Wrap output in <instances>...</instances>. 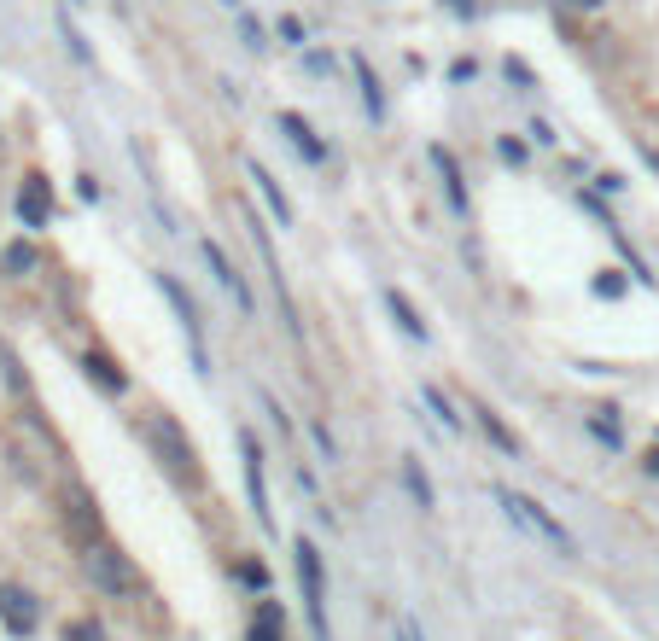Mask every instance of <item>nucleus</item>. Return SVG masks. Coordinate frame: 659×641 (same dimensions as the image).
<instances>
[{"instance_id":"7","label":"nucleus","mask_w":659,"mask_h":641,"mask_svg":"<svg viewBox=\"0 0 659 641\" xmlns=\"http://www.w3.org/2000/svg\"><path fill=\"white\" fill-rule=\"evenodd\" d=\"M0 624H6L12 636H35V624H41V607H35L30 589H0Z\"/></svg>"},{"instance_id":"25","label":"nucleus","mask_w":659,"mask_h":641,"mask_svg":"<svg viewBox=\"0 0 659 641\" xmlns=\"http://www.w3.org/2000/svg\"><path fill=\"white\" fill-rule=\"evenodd\" d=\"M508 82H520V88H531V65H520V59H508Z\"/></svg>"},{"instance_id":"30","label":"nucleus","mask_w":659,"mask_h":641,"mask_svg":"<svg viewBox=\"0 0 659 641\" xmlns=\"http://www.w3.org/2000/svg\"><path fill=\"white\" fill-rule=\"evenodd\" d=\"M222 6H228V12H234V18H240V12H245V0H222Z\"/></svg>"},{"instance_id":"1","label":"nucleus","mask_w":659,"mask_h":641,"mask_svg":"<svg viewBox=\"0 0 659 641\" xmlns=\"http://www.w3.org/2000/svg\"><path fill=\"white\" fill-rule=\"evenodd\" d=\"M490 496H496V507H502V513H508V519L520 525L525 537L549 542V548H555L560 560H578V542H572V531H566V525H560V519H555V513H549L543 502H531V496H520V490H508V484H496Z\"/></svg>"},{"instance_id":"29","label":"nucleus","mask_w":659,"mask_h":641,"mask_svg":"<svg viewBox=\"0 0 659 641\" xmlns=\"http://www.w3.org/2000/svg\"><path fill=\"white\" fill-rule=\"evenodd\" d=\"M648 473H654V478H659V449H648Z\"/></svg>"},{"instance_id":"31","label":"nucleus","mask_w":659,"mask_h":641,"mask_svg":"<svg viewBox=\"0 0 659 641\" xmlns=\"http://www.w3.org/2000/svg\"><path fill=\"white\" fill-rule=\"evenodd\" d=\"M566 6H584V12H590V6H601V0H566Z\"/></svg>"},{"instance_id":"14","label":"nucleus","mask_w":659,"mask_h":641,"mask_svg":"<svg viewBox=\"0 0 659 641\" xmlns=\"http://www.w3.org/2000/svg\"><path fill=\"white\" fill-rule=\"evenodd\" d=\"M473 420H479V432H485V438L496 443L502 455H520V438H514V432H508V426H502V420H496L485 403H473Z\"/></svg>"},{"instance_id":"9","label":"nucleus","mask_w":659,"mask_h":641,"mask_svg":"<svg viewBox=\"0 0 659 641\" xmlns=\"http://www.w3.org/2000/svg\"><path fill=\"white\" fill-rule=\"evenodd\" d=\"M245 175H251V187H257V199H263V210L275 216L280 228H292V199L280 193V181L269 175V169L257 164V158H245Z\"/></svg>"},{"instance_id":"28","label":"nucleus","mask_w":659,"mask_h":641,"mask_svg":"<svg viewBox=\"0 0 659 641\" xmlns=\"http://www.w3.org/2000/svg\"><path fill=\"white\" fill-rule=\"evenodd\" d=\"M444 6H450L455 18H467V12H473V0H444Z\"/></svg>"},{"instance_id":"15","label":"nucleus","mask_w":659,"mask_h":641,"mask_svg":"<svg viewBox=\"0 0 659 641\" xmlns=\"http://www.w3.org/2000/svg\"><path fill=\"white\" fill-rule=\"evenodd\" d=\"M350 70H356V82H362V105H368V117H385V94H380V82H374V65L356 53V59H350Z\"/></svg>"},{"instance_id":"6","label":"nucleus","mask_w":659,"mask_h":641,"mask_svg":"<svg viewBox=\"0 0 659 641\" xmlns=\"http://www.w3.org/2000/svg\"><path fill=\"white\" fill-rule=\"evenodd\" d=\"M240 449H245V496H251V513L263 531H275V507H269V490H263V449L251 432H240Z\"/></svg>"},{"instance_id":"20","label":"nucleus","mask_w":659,"mask_h":641,"mask_svg":"<svg viewBox=\"0 0 659 641\" xmlns=\"http://www.w3.org/2000/svg\"><path fill=\"white\" fill-rule=\"evenodd\" d=\"M0 269H6V274H30L35 269V251H30V245H6V251H0Z\"/></svg>"},{"instance_id":"5","label":"nucleus","mask_w":659,"mask_h":641,"mask_svg":"<svg viewBox=\"0 0 659 641\" xmlns=\"http://www.w3.org/2000/svg\"><path fill=\"white\" fill-rule=\"evenodd\" d=\"M158 292H164V298H170L175 321H181V333H187V344H193V368H199V373H210L205 327H199V309H193V298H187V292H181V280H175V274H158Z\"/></svg>"},{"instance_id":"22","label":"nucleus","mask_w":659,"mask_h":641,"mask_svg":"<svg viewBox=\"0 0 659 641\" xmlns=\"http://www.w3.org/2000/svg\"><path fill=\"white\" fill-rule=\"evenodd\" d=\"M310 438H315V449H321V461L333 467V461H339V443H333V432H327V426H310Z\"/></svg>"},{"instance_id":"13","label":"nucleus","mask_w":659,"mask_h":641,"mask_svg":"<svg viewBox=\"0 0 659 641\" xmlns=\"http://www.w3.org/2000/svg\"><path fill=\"white\" fill-rule=\"evenodd\" d=\"M82 373L100 385L105 397H123V391H129V379L117 373V362H111V356H100V350H88V356H82Z\"/></svg>"},{"instance_id":"2","label":"nucleus","mask_w":659,"mask_h":641,"mask_svg":"<svg viewBox=\"0 0 659 641\" xmlns=\"http://www.w3.org/2000/svg\"><path fill=\"white\" fill-rule=\"evenodd\" d=\"M292 560H298V589H304V612H310V630L315 641H333L327 630V583H321V548L310 537L292 542Z\"/></svg>"},{"instance_id":"21","label":"nucleus","mask_w":659,"mask_h":641,"mask_svg":"<svg viewBox=\"0 0 659 641\" xmlns=\"http://www.w3.org/2000/svg\"><path fill=\"white\" fill-rule=\"evenodd\" d=\"M607 414H613V408H601V414H590V432L601 443H607V449H619V420H607Z\"/></svg>"},{"instance_id":"3","label":"nucleus","mask_w":659,"mask_h":641,"mask_svg":"<svg viewBox=\"0 0 659 641\" xmlns=\"http://www.w3.org/2000/svg\"><path fill=\"white\" fill-rule=\"evenodd\" d=\"M88 577H94V589L117 595V601L140 595V572H135V560H129L123 548H111V542H94V548H88Z\"/></svg>"},{"instance_id":"10","label":"nucleus","mask_w":659,"mask_h":641,"mask_svg":"<svg viewBox=\"0 0 659 641\" xmlns=\"http://www.w3.org/2000/svg\"><path fill=\"white\" fill-rule=\"evenodd\" d=\"M47 216H53V187L41 175H24V187H18V222L24 228H47Z\"/></svg>"},{"instance_id":"18","label":"nucleus","mask_w":659,"mask_h":641,"mask_svg":"<svg viewBox=\"0 0 659 641\" xmlns=\"http://www.w3.org/2000/svg\"><path fill=\"white\" fill-rule=\"evenodd\" d=\"M251 641H286V618H280L275 601L257 607V618H251Z\"/></svg>"},{"instance_id":"32","label":"nucleus","mask_w":659,"mask_h":641,"mask_svg":"<svg viewBox=\"0 0 659 641\" xmlns=\"http://www.w3.org/2000/svg\"><path fill=\"white\" fill-rule=\"evenodd\" d=\"M111 6H117V12H123V0H111Z\"/></svg>"},{"instance_id":"16","label":"nucleus","mask_w":659,"mask_h":641,"mask_svg":"<svg viewBox=\"0 0 659 641\" xmlns=\"http://www.w3.org/2000/svg\"><path fill=\"white\" fill-rule=\"evenodd\" d=\"M385 309H391V321L403 327V338H426V321L415 315V304H409L403 292H385Z\"/></svg>"},{"instance_id":"11","label":"nucleus","mask_w":659,"mask_h":641,"mask_svg":"<svg viewBox=\"0 0 659 641\" xmlns=\"http://www.w3.org/2000/svg\"><path fill=\"white\" fill-rule=\"evenodd\" d=\"M426 158H432L438 181H444V199H450V210H455V216H467V187H461V169H455V158L444 152V146H426Z\"/></svg>"},{"instance_id":"27","label":"nucleus","mask_w":659,"mask_h":641,"mask_svg":"<svg viewBox=\"0 0 659 641\" xmlns=\"http://www.w3.org/2000/svg\"><path fill=\"white\" fill-rule=\"evenodd\" d=\"M397 641H420V624H415V618H397Z\"/></svg>"},{"instance_id":"23","label":"nucleus","mask_w":659,"mask_h":641,"mask_svg":"<svg viewBox=\"0 0 659 641\" xmlns=\"http://www.w3.org/2000/svg\"><path fill=\"white\" fill-rule=\"evenodd\" d=\"M619 292H625V280H619L613 269H601V274H595V298H619Z\"/></svg>"},{"instance_id":"4","label":"nucleus","mask_w":659,"mask_h":641,"mask_svg":"<svg viewBox=\"0 0 659 641\" xmlns=\"http://www.w3.org/2000/svg\"><path fill=\"white\" fill-rule=\"evenodd\" d=\"M146 438H152V449L164 455L170 478H193V473H199V449L187 443V432L175 426L170 414H152V420H146Z\"/></svg>"},{"instance_id":"17","label":"nucleus","mask_w":659,"mask_h":641,"mask_svg":"<svg viewBox=\"0 0 659 641\" xmlns=\"http://www.w3.org/2000/svg\"><path fill=\"white\" fill-rule=\"evenodd\" d=\"M403 484H409V496L420 502V513H426V507H438V496H432V478L420 473V455H403Z\"/></svg>"},{"instance_id":"8","label":"nucleus","mask_w":659,"mask_h":641,"mask_svg":"<svg viewBox=\"0 0 659 641\" xmlns=\"http://www.w3.org/2000/svg\"><path fill=\"white\" fill-rule=\"evenodd\" d=\"M199 251H205V263H210V274H216V286H222V292H234V304L245 309V315H251V309H257V298H251V286H245V274L234 269V263H228V257H222V245H199Z\"/></svg>"},{"instance_id":"12","label":"nucleus","mask_w":659,"mask_h":641,"mask_svg":"<svg viewBox=\"0 0 659 641\" xmlns=\"http://www.w3.org/2000/svg\"><path fill=\"white\" fill-rule=\"evenodd\" d=\"M280 135L292 140V146H298L310 164H327V146H321V135H315V129L304 123V117H298V111H280Z\"/></svg>"},{"instance_id":"24","label":"nucleus","mask_w":659,"mask_h":641,"mask_svg":"<svg viewBox=\"0 0 659 641\" xmlns=\"http://www.w3.org/2000/svg\"><path fill=\"white\" fill-rule=\"evenodd\" d=\"M65 641H105L100 624H88V618H76V624H65Z\"/></svg>"},{"instance_id":"26","label":"nucleus","mask_w":659,"mask_h":641,"mask_svg":"<svg viewBox=\"0 0 659 641\" xmlns=\"http://www.w3.org/2000/svg\"><path fill=\"white\" fill-rule=\"evenodd\" d=\"M280 35H286V47H298V35H304V24H298V18H280Z\"/></svg>"},{"instance_id":"19","label":"nucleus","mask_w":659,"mask_h":641,"mask_svg":"<svg viewBox=\"0 0 659 641\" xmlns=\"http://www.w3.org/2000/svg\"><path fill=\"white\" fill-rule=\"evenodd\" d=\"M420 403H426L432 414H438V426H444V432H461V414L450 408V397H444L438 385H420Z\"/></svg>"}]
</instances>
